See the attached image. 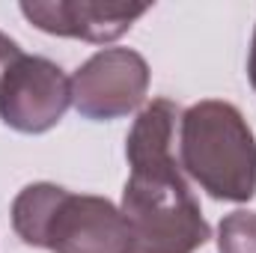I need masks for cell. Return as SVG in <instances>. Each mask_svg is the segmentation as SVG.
I'll return each mask as SVG.
<instances>
[{
  "label": "cell",
  "instance_id": "5",
  "mask_svg": "<svg viewBox=\"0 0 256 253\" xmlns=\"http://www.w3.org/2000/svg\"><path fill=\"white\" fill-rule=\"evenodd\" d=\"M72 104V78L48 57L24 54L0 80V120L21 134H45Z\"/></svg>",
  "mask_w": 256,
  "mask_h": 253
},
{
  "label": "cell",
  "instance_id": "7",
  "mask_svg": "<svg viewBox=\"0 0 256 253\" xmlns=\"http://www.w3.org/2000/svg\"><path fill=\"white\" fill-rule=\"evenodd\" d=\"M218 253H256V212H232L220 220Z\"/></svg>",
  "mask_w": 256,
  "mask_h": 253
},
{
  "label": "cell",
  "instance_id": "6",
  "mask_svg": "<svg viewBox=\"0 0 256 253\" xmlns=\"http://www.w3.org/2000/svg\"><path fill=\"white\" fill-rule=\"evenodd\" d=\"M18 9L42 33L96 45L126 36L131 24L149 12V6H104L86 0H21Z\"/></svg>",
  "mask_w": 256,
  "mask_h": 253
},
{
  "label": "cell",
  "instance_id": "9",
  "mask_svg": "<svg viewBox=\"0 0 256 253\" xmlns=\"http://www.w3.org/2000/svg\"><path fill=\"white\" fill-rule=\"evenodd\" d=\"M248 78L256 90V30H254V45H250V57H248Z\"/></svg>",
  "mask_w": 256,
  "mask_h": 253
},
{
  "label": "cell",
  "instance_id": "3",
  "mask_svg": "<svg viewBox=\"0 0 256 253\" xmlns=\"http://www.w3.org/2000/svg\"><path fill=\"white\" fill-rule=\"evenodd\" d=\"M179 167L224 202H248L256 194V137L230 102H196L179 120Z\"/></svg>",
  "mask_w": 256,
  "mask_h": 253
},
{
  "label": "cell",
  "instance_id": "2",
  "mask_svg": "<svg viewBox=\"0 0 256 253\" xmlns=\"http://www.w3.org/2000/svg\"><path fill=\"white\" fill-rule=\"evenodd\" d=\"M12 230L30 248L51 253H128L122 212L108 196L72 194L36 182L12 202Z\"/></svg>",
  "mask_w": 256,
  "mask_h": 253
},
{
  "label": "cell",
  "instance_id": "8",
  "mask_svg": "<svg viewBox=\"0 0 256 253\" xmlns=\"http://www.w3.org/2000/svg\"><path fill=\"white\" fill-rule=\"evenodd\" d=\"M24 57V51H21V45L15 42V39H9L3 30H0V80H3V74L12 68V66L18 63Z\"/></svg>",
  "mask_w": 256,
  "mask_h": 253
},
{
  "label": "cell",
  "instance_id": "1",
  "mask_svg": "<svg viewBox=\"0 0 256 253\" xmlns=\"http://www.w3.org/2000/svg\"><path fill=\"white\" fill-rule=\"evenodd\" d=\"M179 120V104L155 98L128 131L126 158L131 173L120 206L128 230V253H194L212 236L173 155Z\"/></svg>",
  "mask_w": 256,
  "mask_h": 253
},
{
  "label": "cell",
  "instance_id": "4",
  "mask_svg": "<svg viewBox=\"0 0 256 253\" xmlns=\"http://www.w3.org/2000/svg\"><path fill=\"white\" fill-rule=\"evenodd\" d=\"M149 92V66L131 48H104L72 74V104L80 116L108 122L134 114Z\"/></svg>",
  "mask_w": 256,
  "mask_h": 253
}]
</instances>
